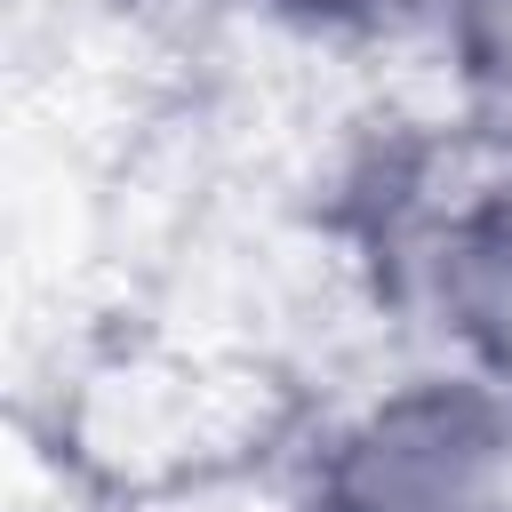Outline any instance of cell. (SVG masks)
<instances>
[{
	"label": "cell",
	"mask_w": 512,
	"mask_h": 512,
	"mask_svg": "<svg viewBox=\"0 0 512 512\" xmlns=\"http://www.w3.org/2000/svg\"><path fill=\"white\" fill-rule=\"evenodd\" d=\"M320 512H512V384L480 368L392 384L328 440Z\"/></svg>",
	"instance_id": "obj_1"
},
{
	"label": "cell",
	"mask_w": 512,
	"mask_h": 512,
	"mask_svg": "<svg viewBox=\"0 0 512 512\" xmlns=\"http://www.w3.org/2000/svg\"><path fill=\"white\" fill-rule=\"evenodd\" d=\"M424 296H432L440 328L456 336L464 368L512 384V152L432 232V248H424Z\"/></svg>",
	"instance_id": "obj_2"
},
{
	"label": "cell",
	"mask_w": 512,
	"mask_h": 512,
	"mask_svg": "<svg viewBox=\"0 0 512 512\" xmlns=\"http://www.w3.org/2000/svg\"><path fill=\"white\" fill-rule=\"evenodd\" d=\"M448 64L464 128L496 152H512V0H456L448 16Z\"/></svg>",
	"instance_id": "obj_3"
},
{
	"label": "cell",
	"mask_w": 512,
	"mask_h": 512,
	"mask_svg": "<svg viewBox=\"0 0 512 512\" xmlns=\"http://www.w3.org/2000/svg\"><path fill=\"white\" fill-rule=\"evenodd\" d=\"M296 8H312L328 24H352V32H416V24L448 32V16H456V0H296Z\"/></svg>",
	"instance_id": "obj_4"
}]
</instances>
